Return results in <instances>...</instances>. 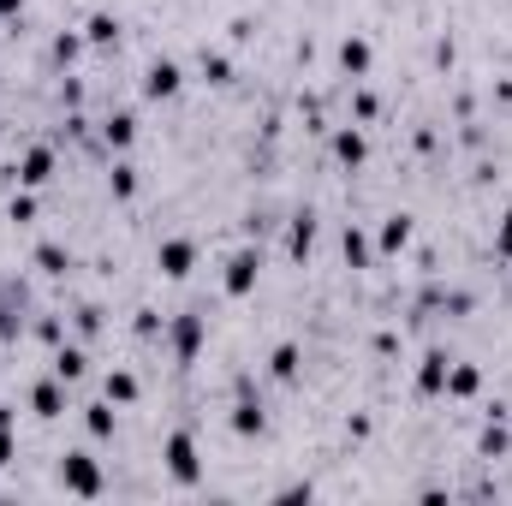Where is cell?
I'll list each match as a JSON object with an SVG mask.
<instances>
[{"instance_id": "cb8c5ba5", "label": "cell", "mask_w": 512, "mask_h": 506, "mask_svg": "<svg viewBox=\"0 0 512 506\" xmlns=\"http://www.w3.org/2000/svg\"><path fill=\"white\" fill-rule=\"evenodd\" d=\"M108 185H114V197H120V203H126V197H137V167H131V161H114Z\"/></svg>"}, {"instance_id": "3957f363", "label": "cell", "mask_w": 512, "mask_h": 506, "mask_svg": "<svg viewBox=\"0 0 512 506\" xmlns=\"http://www.w3.org/2000/svg\"><path fill=\"white\" fill-rule=\"evenodd\" d=\"M60 483H66V489H72V495H84V501H96V495H102V489H108V483H102V465H96V459H90V453H84V447H78V453H66V459H60Z\"/></svg>"}, {"instance_id": "83f0119b", "label": "cell", "mask_w": 512, "mask_h": 506, "mask_svg": "<svg viewBox=\"0 0 512 506\" xmlns=\"http://www.w3.org/2000/svg\"><path fill=\"white\" fill-rule=\"evenodd\" d=\"M495 256H507V262H512V209L495 221Z\"/></svg>"}, {"instance_id": "277c9868", "label": "cell", "mask_w": 512, "mask_h": 506, "mask_svg": "<svg viewBox=\"0 0 512 506\" xmlns=\"http://www.w3.org/2000/svg\"><path fill=\"white\" fill-rule=\"evenodd\" d=\"M256 274H262V256L245 245V251H233L227 256V274H221V292L227 298H251L256 292Z\"/></svg>"}, {"instance_id": "d4e9b609", "label": "cell", "mask_w": 512, "mask_h": 506, "mask_svg": "<svg viewBox=\"0 0 512 506\" xmlns=\"http://www.w3.org/2000/svg\"><path fill=\"white\" fill-rule=\"evenodd\" d=\"M108 399H114V405H131V399H137V376H131V370H114V376H108Z\"/></svg>"}, {"instance_id": "7402d4cb", "label": "cell", "mask_w": 512, "mask_h": 506, "mask_svg": "<svg viewBox=\"0 0 512 506\" xmlns=\"http://www.w3.org/2000/svg\"><path fill=\"white\" fill-rule=\"evenodd\" d=\"M36 268H42V274H66V268H72V251L48 239V245H36Z\"/></svg>"}, {"instance_id": "7a4b0ae2", "label": "cell", "mask_w": 512, "mask_h": 506, "mask_svg": "<svg viewBox=\"0 0 512 506\" xmlns=\"http://www.w3.org/2000/svg\"><path fill=\"white\" fill-rule=\"evenodd\" d=\"M167 340H173V358H179V364H197V352H203V340H209V316H203V310H179L173 328H167Z\"/></svg>"}, {"instance_id": "ac0fdd59", "label": "cell", "mask_w": 512, "mask_h": 506, "mask_svg": "<svg viewBox=\"0 0 512 506\" xmlns=\"http://www.w3.org/2000/svg\"><path fill=\"white\" fill-rule=\"evenodd\" d=\"M447 393H453V399L483 393V370H477V364H453V370H447Z\"/></svg>"}, {"instance_id": "ba28073f", "label": "cell", "mask_w": 512, "mask_h": 506, "mask_svg": "<svg viewBox=\"0 0 512 506\" xmlns=\"http://www.w3.org/2000/svg\"><path fill=\"white\" fill-rule=\"evenodd\" d=\"M30 411H36L42 423H54V417H66V381H60V376L36 381V387H30Z\"/></svg>"}, {"instance_id": "5bb4252c", "label": "cell", "mask_w": 512, "mask_h": 506, "mask_svg": "<svg viewBox=\"0 0 512 506\" xmlns=\"http://www.w3.org/2000/svg\"><path fill=\"white\" fill-rule=\"evenodd\" d=\"M298 370H304V352H298L292 340H280V346H274V358H268V376H274V381H298Z\"/></svg>"}, {"instance_id": "2e32d148", "label": "cell", "mask_w": 512, "mask_h": 506, "mask_svg": "<svg viewBox=\"0 0 512 506\" xmlns=\"http://www.w3.org/2000/svg\"><path fill=\"white\" fill-rule=\"evenodd\" d=\"M84 42H90V48H108V42H120V18H114V12H90V24H84Z\"/></svg>"}, {"instance_id": "e0dca14e", "label": "cell", "mask_w": 512, "mask_h": 506, "mask_svg": "<svg viewBox=\"0 0 512 506\" xmlns=\"http://www.w3.org/2000/svg\"><path fill=\"white\" fill-rule=\"evenodd\" d=\"M114 399L108 405H84V429H90V441H114Z\"/></svg>"}, {"instance_id": "4dcf8cb0", "label": "cell", "mask_w": 512, "mask_h": 506, "mask_svg": "<svg viewBox=\"0 0 512 506\" xmlns=\"http://www.w3.org/2000/svg\"><path fill=\"white\" fill-rule=\"evenodd\" d=\"M12 453H18V441H12V423H0V465H12Z\"/></svg>"}, {"instance_id": "4316f807", "label": "cell", "mask_w": 512, "mask_h": 506, "mask_svg": "<svg viewBox=\"0 0 512 506\" xmlns=\"http://www.w3.org/2000/svg\"><path fill=\"white\" fill-rule=\"evenodd\" d=\"M24 334V316H18V304H0V340H18Z\"/></svg>"}, {"instance_id": "f546056e", "label": "cell", "mask_w": 512, "mask_h": 506, "mask_svg": "<svg viewBox=\"0 0 512 506\" xmlns=\"http://www.w3.org/2000/svg\"><path fill=\"white\" fill-rule=\"evenodd\" d=\"M84 54V36H54V60H78Z\"/></svg>"}, {"instance_id": "30bf717a", "label": "cell", "mask_w": 512, "mask_h": 506, "mask_svg": "<svg viewBox=\"0 0 512 506\" xmlns=\"http://www.w3.org/2000/svg\"><path fill=\"white\" fill-rule=\"evenodd\" d=\"M54 376L66 381V387L84 381L90 376V352H84V346H60V352H54Z\"/></svg>"}, {"instance_id": "603a6c76", "label": "cell", "mask_w": 512, "mask_h": 506, "mask_svg": "<svg viewBox=\"0 0 512 506\" xmlns=\"http://www.w3.org/2000/svg\"><path fill=\"white\" fill-rule=\"evenodd\" d=\"M340 251H346L352 268H370V239H364L358 227H346V233H340Z\"/></svg>"}, {"instance_id": "1f68e13d", "label": "cell", "mask_w": 512, "mask_h": 506, "mask_svg": "<svg viewBox=\"0 0 512 506\" xmlns=\"http://www.w3.org/2000/svg\"><path fill=\"white\" fill-rule=\"evenodd\" d=\"M12 12H24V0H0V18H12Z\"/></svg>"}, {"instance_id": "d6986e66", "label": "cell", "mask_w": 512, "mask_h": 506, "mask_svg": "<svg viewBox=\"0 0 512 506\" xmlns=\"http://www.w3.org/2000/svg\"><path fill=\"white\" fill-rule=\"evenodd\" d=\"M334 155L346 161V167H364V155H370V143H364V131H334Z\"/></svg>"}, {"instance_id": "5b68a950", "label": "cell", "mask_w": 512, "mask_h": 506, "mask_svg": "<svg viewBox=\"0 0 512 506\" xmlns=\"http://www.w3.org/2000/svg\"><path fill=\"white\" fill-rule=\"evenodd\" d=\"M185 90V66L179 60H149V72H143V96L149 102H173Z\"/></svg>"}, {"instance_id": "9a60e30c", "label": "cell", "mask_w": 512, "mask_h": 506, "mask_svg": "<svg viewBox=\"0 0 512 506\" xmlns=\"http://www.w3.org/2000/svg\"><path fill=\"white\" fill-rule=\"evenodd\" d=\"M340 72H346V78H364V72H370V42H364V36H346V42H340Z\"/></svg>"}, {"instance_id": "7c38bea8", "label": "cell", "mask_w": 512, "mask_h": 506, "mask_svg": "<svg viewBox=\"0 0 512 506\" xmlns=\"http://www.w3.org/2000/svg\"><path fill=\"white\" fill-rule=\"evenodd\" d=\"M507 447H512V435H507V423H501V405H495V417H489L483 435H477V453H483V459H501Z\"/></svg>"}, {"instance_id": "ffe728a7", "label": "cell", "mask_w": 512, "mask_h": 506, "mask_svg": "<svg viewBox=\"0 0 512 506\" xmlns=\"http://www.w3.org/2000/svg\"><path fill=\"white\" fill-rule=\"evenodd\" d=\"M102 137H108V149H131V137H137V114H108V120H102Z\"/></svg>"}, {"instance_id": "f1b7e54d", "label": "cell", "mask_w": 512, "mask_h": 506, "mask_svg": "<svg viewBox=\"0 0 512 506\" xmlns=\"http://www.w3.org/2000/svg\"><path fill=\"white\" fill-rule=\"evenodd\" d=\"M6 215H12V221H36V197H30V191H18V197L6 203Z\"/></svg>"}, {"instance_id": "9c48e42d", "label": "cell", "mask_w": 512, "mask_h": 506, "mask_svg": "<svg viewBox=\"0 0 512 506\" xmlns=\"http://www.w3.org/2000/svg\"><path fill=\"white\" fill-rule=\"evenodd\" d=\"M447 370H453V358H447L441 346H435V352H423V364H417V393H429V399H435V393H447Z\"/></svg>"}, {"instance_id": "8992f818", "label": "cell", "mask_w": 512, "mask_h": 506, "mask_svg": "<svg viewBox=\"0 0 512 506\" xmlns=\"http://www.w3.org/2000/svg\"><path fill=\"white\" fill-rule=\"evenodd\" d=\"M48 179H54V149H48V143H30V149L18 155V185H24V191H42Z\"/></svg>"}, {"instance_id": "8fae6325", "label": "cell", "mask_w": 512, "mask_h": 506, "mask_svg": "<svg viewBox=\"0 0 512 506\" xmlns=\"http://www.w3.org/2000/svg\"><path fill=\"white\" fill-rule=\"evenodd\" d=\"M262 429H268L262 405H256L251 393H239V405H233V435H245V441H251V435H262Z\"/></svg>"}, {"instance_id": "52a82bcc", "label": "cell", "mask_w": 512, "mask_h": 506, "mask_svg": "<svg viewBox=\"0 0 512 506\" xmlns=\"http://www.w3.org/2000/svg\"><path fill=\"white\" fill-rule=\"evenodd\" d=\"M155 268H161L167 280H185V274L197 268V245H191V239H161V251H155Z\"/></svg>"}, {"instance_id": "6da1fadb", "label": "cell", "mask_w": 512, "mask_h": 506, "mask_svg": "<svg viewBox=\"0 0 512 506\" xmlns=\"http://www.w3.org/2000/svg\"><path fill=\"white\" fill-rule=\"evenodd\" d=\"M161 465H167V477H173L179 489H197V477H203V459H197V435H191V429H173V435L161 441Z\"/></svg>"}, {"instance_id": "44dd1931", "label": "cell", "mask_w": 512, "mask_h": 506, "mask_svg": "<svg viewBox=\"0 0 512 506\" xmlns=\"http://www.w3.org/2000/svg\"><path fill=\"white\" fill-rule=\"evenodd\" d=\"M411 245V215H387V227H382V256H399Z\"/></svg>"}, {"instance_id": "484cf974", "label": "cell", "mask_w": 512, "mask_h": 506, "mask_svg": "<svg viewBox=\"0 0 512 506\" xmlns=\"http://www.w3.org/2000/svg\"><path fill=\"white\" fill-rule=\"evenodd\" d=\"M203 78L209 84H233V60L227 54H203Z\"/></svg>"}, {"instance_id": "4fadbf2b", "label": "cell", "mask_w": 512, "mask_h": 506, "mask_svg": "<svg viewBox=\"0 0 512 506\" xmlns=\"http://www.w3.org/2000/svg\"><path fill=\"white\" fill-rule=\"evenodd\" d=\"M310 245H316V215H310V209H298V215H292V233H286V251L304 262Z\"/></svg>"}]
</instances>
